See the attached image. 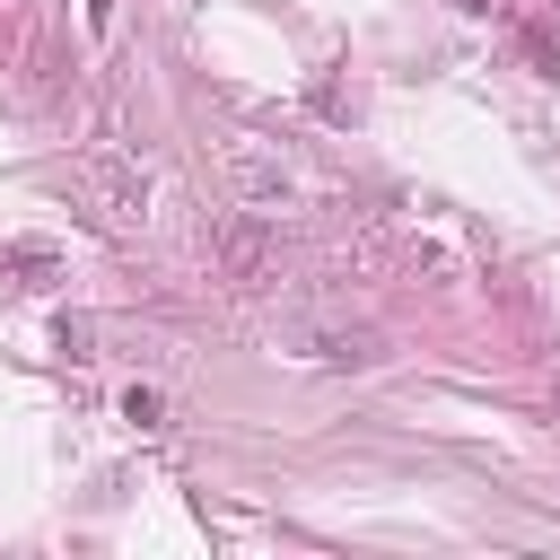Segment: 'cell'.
Returning a JSON list of instances; mask_svg holds the SVG:
<instances>
[{"mask_svg":"<svg viewBox=\"0 0 560 560\" xmlns=\"http://www.w3.org/2000/svg\"><path fill=\"white\" fill-rule=\"evenodd\" d=\"M271 341H280L289 359H306V368H368V359H376V332L350 324V315H332V306H315V298L280 306Z\"/></svg>","mask_w":560,"mask_h":560,"instance_id":"6da1fadb","label":"cell"},{"mask_svg":"<svg viewBox=\"0 0 560 560\" xmlns=\"http://www.w3.org/2000/svg\"><path fill=\"white\" fill-rule=\"evenodd\" d=\"M70 192L96 210V228L131 236V228H149V192H158V184H149L131 158H105V149H96V158H79V166H70Z\"/></svg>","mask_w":560,"mask_h":560,"instance_id":"7a4b0ae2","label":"cell"},{"mask_svg":"<svg viewBox=\"0 0 560 560\" xmlns=\"http://www.w3.org/2000/svg\"><path fill=\"white\" fill-rule=\"evenodd\" d=\"M210 254H219V271L236 280V289H262L271 271H280V219L271 210H228L219 228H210Z\"/></svg>","mask_w":560,"mask_h":560,"instance_id":"3957f363","label":"cell"},{"mask_svg":"<svg viewBox=\"0 0 560 560\" xmlns=\"http://www.w3.org/2000/svg\"><path fill=\"white\" fill-rule=\"evenodd\" d=\"M219 166H228V192H236L245 210H289V201H298V175H289L271 149H254V140H228Z\"/></svg>","mask_w":560,"mask_h":560,"instance_id":"277c9868","label":"cell"},{"mask_svg":"<svg viewBox=\"0 0 560 560\" xmlns=\"http://www.w3.org/2000/svg\"><path fill=\"white\" fill-rule=\"evenodd\" d=\"M122 420L131 429H166V394L158 385H122Z\"/></svg>","mask_w":560,"mask_h":560,"instance_id":"5b68a950","label":"cell"}]
</instances>
